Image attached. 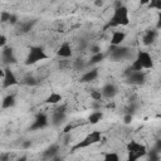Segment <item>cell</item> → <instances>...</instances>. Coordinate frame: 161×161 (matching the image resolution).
<instances>
[{
    "instance_id": "cell-1",
    "label": "cell",
    "mask_w": 161,
    "mask_h": 161,
    "mask_svg": "<svg viewBox=\"0 0 161 161\" xmlns=\"http://www.w3.org/2000/svg\"><path fill=\"white\" fill-rule=\"evenodd\" d=\"M130 11L127 9V6L121 5L114 8L111 18L108 19L107 24L103 26V30L107 29H112V28H117V26H126L130 24Z\"/></svg>"
},
{
    "instance_id": "cell-2",
    "label": "cell",
    "mask_w": 161,
    "mask_h": 161,
    "mask_svg": "<svg viewBox=\"0 0 161 161\" xmlns=\"http://www.w3.org/2000/svg\"><path fill=\"white\" fill-rule=\"evenodd\" d=\"M132 70H143V69H151L153 68V59L151 54L146 50H140L136 54L135 60L132 62L131 67Z\"/></svg>"
},
{
    "instance_id": "cell-3",
    "label": "cell",
    "mask_w": 161,
    "mask_h": 161,
    "mask_svg": "<svg viewBox=\"0 0 161 161\" xmlns=\"http://www.w3.org/2000/svg\"><path fill=\"white\" fill-rule=\"evenodd\" d=\"M102 140V132L101 131H92L89 132L87 136H84L79 142H77L74 146H72V151H78L80 148H86L89 146H93L98 142H101Z\"/></svg>"
},
{
    "instance_id": "cell-4",
    "label": "cell",
    "mask_w": 161,
    "mask_h": 161,
    "mask_svg": "<svg viewBox=\"0 0 161 161\" xmlns=\"http://www.w3.org/2000/svg\"><path fill=\"white\" fill-rule=\"evenodd\" d=\"M48 57L49 55L47 54V52L43 47L34 45V47H30V49L28 52V55L25 58V64L26 65H33V64H36L40 60L48 59Z\"/></svg>"
},
{
    "instance_id": "cell-5",
    "label": "cell",
    "mask_w": 161,
    "mask_h": 161,
    "mask_svg": "<svg viewBox=\"0 0 161 161\" xmlns=\"http://www.w3.org/2000/svg\"><path fill=\"white\" fill-rule=\"evenodd\" d=\"M126 150L128 153V160H131V161H136L140 157H143L145 155H147L146 146L137 141H130L126 145Z\"/></svg>"
},
{
    "instance_id": "cell-6",
    "label": "cell",
    "mask_w": 161,
    "mask_h": 161,
    "mask_svg": "<svg viewBox=\"0 0 161 161\" xmlns=\"http://www.w3.org/2000/svg\"><path fill=\"white\" fill-rule=\"evenodd\" d=\"M131 54V50L128 47H123V45H112L109 49V58L114 62L118 60H123L127 59Z\"/></svg>"
},
{
    "instance_id": "cell-7",
    "label": "cell",
    "mask_w": 161,
    "mask_h": 161,
    "mask_svg": "<svg viewBox=\"0 0 161 161\" xmlns=\"http://www.w3.org/2000/svg\"><path fill=\"white\" fill-rule=\"evenodd\" d=\"M125 74L127 78V83L133 86H141L146 80V74L143 73V70H132L131 68H128Z\"/></svg>"
},
{
    "instance_id": "cell-8",
    "label": "cell",
    "mask_w": 161,
    "mask_h": 161,
    "mask_svg": "<svg viewBox=\"0 0 161 161\" xmlns=\"http://www.w3.org/2000/svg\"><path fill=\"white\" fill-rule=\"evenodd\" d=\"M18 83H19V80H18L16 75L14 74L13 69H11L9 65H6V67L4 68L3 87H4V88H9V87H13V86H15V84H18Z\"/></svg>"
},
{
    "instance_id": "cell-9",
    "label": "cell",
    "mask_w": 161,
    "mask_h": 161,
    "mask_svg": "<svg viewBox=\"0 0 161 161\" xmlns=\"http://www.w3.org/2000/svg\"><path fill=\"white\" fill-rule=\"evenodd\" d=\"M48 123H49L48 116L45 113H39V114H36V117L33 121V123L29 127V130L30 131H39V130H43L44 127H47Z\"/></svg>"
},
{
    "instance_id": "cell-10",
    "label": "cell",
    "mask_w": 161,
    "mask_h": 161,
    "mask_svg": "<svg viewBox=\"0 0 161 161\" xmlns=\"http://www.w3.org/2000/svg\"><path fill=\"white\" fill-rule=\"evenodd\" d=\"M57 55L59 58H63V59H68L73 55V50H72V45L68 43V42H64L60 44V47L58 48L57 50Z\"/></svg>"
},
{
    "instance_id": "cell-11",
    "label": "cell",
    "mask_w": 161,
    "mask_h": 161,
    "mask_svg": "<svg viewBox=\"0 0 161 161\" xmlns=\"http://www.w3.org/2000/svg\"><path fill=\"white\" fill-rule=\"evenodd\" d=\"M1 57H3V60L6 65L9 64H13L16 62V58L14 55V50L11 47H4L3 48V53H1Z\"/></svg>"
},
{
    "instance_id": "cell-12",
    "label": "cell",
    "mask_w": 161,
    "mask_h": 161,
    "mask_svg": "<svg viewBox=\"0 0 161 161\" xmlns=\"http://www.w3.org/2000/svg\"><path fill=\"white\" fill-rule=\"evenodd\" d=\"M158 35V30L155 28V29H150V30H146V33L143 34L142 36V43L145 45H151L155 43L156 38Z\"/></svg>"
},
{
    "instance_id": "cell-13",
    "label": "cell",
    "mask_w": 161,
    "mask_h": 161,
    "mask_svg": "<svg viewBox=\"0 0 161 161\" xmlns=\"http://www.w3.org/2000/svg\"><path fill=\"white\" fill-rule=\"evenodd\" d=\"M101 93H102V97L104 98H113L117 94V87L113 83H107L102 87Z\"/></svg>"
},
{
    "instance_id": "cell-14",
    "label": "cell",
    "mask_w": 161,
    "mask_h": 161,
    "mask_svg": "<svg viewBox=\"0 0 161 161\" xmlns=\"http://www.w3.org/2000/svg\"><path fill=\"white\" fill-rule=\"evenodd\" d=\"M97 77H98V69H97V68H92V69L84 72L79 80H80L82 83H89V82L94 80Z\"/></svg>"
},
{
    "instance_id": "cell-15",
    "label": "cell",
    "mask_w": 161,
    "mask_h": 161,
    "mask_svg": "<svg viewBox=\"0 0 161 161\" xmlns=\"http://www.w3.org/2000/svg\"><path fill=\"white\" fill-rule=\"evenodd\" d=\"M126 39V34L121 30H114L111 36V45H121Z\"/></svg>"
},
{
    "instance_id": "cell-16",
    "label": "cell",
    "mask_w": 161,
    "mask_h": 161,
    "mask_svg": "<svg viewBox=\"0 0 161 161\" xmlns=\"http://www.w3.org/2000/svg\"><path fill=\"white\" fill-rule=\"evenodd\" d=\"M58 152H59V146H58V145H50V146L43 152V157H44V158H48V160H55Z\"/></svg>"
},
{
    "instance_id": "cell-17",
    "label": "cell",
    "mask_w": 161,
    "mask_h": 161,
    "mask_svg": "<svg viewBox=\"0 0 161 161\" xmlns=\"http://www.w3.org/2000/svg\"><path fill=\"white\" fill-rule=\"evenodd\" d=\"M16 103V99H15V96L14 94H8L3 98L1 101V108L4 109H9V108H13Z\"/></svg>"
},
{
    "instance_id": "cell-18",
    "label": "cell",
    "mask_w": 161,
    "mask_h": 161,
    "mask_svg": "<svg viewBox=\"0 0 161 161\" xmlns=\"http://www.w3.org/2000/svg\"><path fill=\"white\" fill-rule=\"evenodd\" d=\"M64 119H65V113L54 109V112H53V114H52V121H50L52 125H53V126H59L60 123L64 122Z\"/></svg>"
},
{
    "instance_id": "cell-19",
    "label": "cell",
    "mask_w": 161,
    "mask_h": 161,
    "mask_svg": "<svg viewBox=\"0 0 161 161\" xmlns=\"http://www.w3.org/2000/svg\"><path fill=\"white\" fill-rule=\"evenodd\" d=\"M62 99H63V97H62L60 93H58V92H52V93L45 98V103H48V104H58V103L62 102Z\"/></svg>"
},
{
    "instance_id": "cell-20",
    "label": "cell",
    "mask_w": 161,
    "mask_h": 161,
    "mask_svg": "<svg viewBox=\"0 0 161 161\" xmlns=\"http://www.w3.org/2000/svg\"><path fill=\"white\" fill-rule=\"evenodd\" d=\"M102 118H103V113L101 111H94L88 116V122L91 125H97L98 122L102 121Z\"/></svg>"
},
{
    "instance_id": "cell-21",
    "label": "cell",
    "mask_w": 161,
    "mask_h": 161,
    "mask_svg": "<svg viewBox=\"0 0 161 161\" xmlns=\"http://www.w3.org/2000/svg\"><path fill=\"white\" fill-rule=\"evenodd\" d=\"M106 58V54L103 52H99V53H96V54H92L89 62L87 63V65H94V64H98L101 63L103 59Z\"/></svg>"
},
{
    "instance_id": "cell-22",
    "label": "cell",
    "mask_w": 161,
    "mask_h": 161,
    "mask_svg": "<svg viewBox=\"0 0 161 161\" xmlns=\"http://www.w3.org/2000/svg\"><path fill=\"white\" fill-rule=\"evenodd\" d=\"M36 23V20H31V21H25V23H20V25H19V31L20 33H23V34H25V33H29L31 29H33V26H34V24Z\"/></svg>"
},
{
    "instance_id": "cell-23",
    "label": "cell",
    "mask_w": 161,
    "mask_h": 161,
    "mask_svg": "<svg viewBox=\"0 0 161 161\" xmlns=\"http://www.w3.org/2000/svg\"><path fill=\"white\" fill-rule=\"evenodd\" d=\"M103 158L106 161H118L119 160V156H118V153L109 151V152H104L103 153Z\"/></svg>"
},
{
    "instance_id": "cell-24",
    "label": "cell",
    "mask_w": 161,
    "mask_h": 161,
    "mask_svg": "<svg viewBox=\"0 0 161 161\" xmlns=\"http://www.w3.org/2000/svg\"><path fill=\"white\" fill-rule=\"evenodd\" d=\"M86 67H87V63L84 62V59L78 58V59L74 62V68H75L77 70H83Z\"/></svg>"
},
{
    "instance_id": "cell-25",
    "label": "cell",
    "mask_w": 161,
    "mask_h": 161,
    "mask_svg": "<svg viewBox=\"0 0 161 161\" xmlns=\"http://www.w3.org/2000/svg\"><path fill=\"white\" fill-rule=\"evenodd\" d=\"M148 9H156V10H161V0H150V3L147 4Z\"/></svg>"
},
{
    "instance_id": "cell-26",
    "label": "cell",
    "mask_w": 161,
    "mask_h": 161,
    "mask_svg": "<svg viewBox=\"0 0 161 161\" xmlns=\"http://www.w3.org/2000/svg\"><path fill=\"white\" fill-rule=\"evenodd\" d=\"M10 14H11V13H8V11H1V14H0V23H9Z\"/></svg>"
},
{
    "instance_id": "cell-27",
    "label": "cell",
    "mask_w": 161,
    "mask_h": 161,
    "mask_svg": "<svg viewBox=\"0 0 161 161\" xmlns=\"http://www.w3.org/2000/svg\"><path fill=\"white\" fill-rule=\"evenodd\" d=\"M24 84H26V86H35L36 83H38V80L34 78V77H26L25 79H24V82H23Z\"/></svg>"
},
{
    "instance_id": "cell-28",
    "label": "cell",
    "mask_w": 161,
    "mask_h": 161,
    "mask_svg": "<svg viewBox=\"0 0 161 161\" xmlns=\"http://www.w3.org/2000/svg\"><path fill=\"white\" fill-rule=\"evenodd\" d=\"M91 97H92L93 101H101L102 99V93H101V91H92Z\"/></svg>"
},
{
    "instance_id": "cell-29",
    "label": "cell",
    "mask_w": 161,
    "mask_h": 161,
    "mask_svg": "<svg viewBox=\"0 0 161 161\" xmlns=\"http://www.w3.org/2000/svg\"><path fill=\"white\" fill-rule=\"evenodd\" d=\"M19 23V20H18V16L15 15V14H10V19H9V24H11V25H16Z\"/></svg>"
},
{
    "instance_id": "cell-30",
    "label": "cell",
    "mask_w": 161,
    "mask_h": 161,
    "mask_svg": "<svg viewBox=\"0 0 161 161\" xmlns=\"http://www.w3.org/2000/svg\"><path fill=\"white\" fill-rule=\"evenodd\" d=\"M132 119H133V117H132L131 113H127V114H125V117H123V122H125L126 125H130V123L132 122Z\"/></svg>"
},
{
    "instance_id": "cell-31",
    "label": "cell",
    "mask_w": 161,
    "mask_h": 161,
    "mask_svg": "<svg viewBox=\"0 0 161 161\" xmlns=\"http://www.w3.org/2000/svg\"><path fill=\"white\" fill-rule=\"evenodd\" d=\"M6 43H8L6 36H5V35H3V34H0V48L6 47Z\"/></svg>"
},
{
    "instance_id": "cell-32",
    "label": "cell",
    "mask_w": 161,
    "mask_h": 161,
    "mask_svg": "<svg viewBox=\"0 0 161 161\" xmlns=\"http://www.w3.org/2000/svg\"><path fill=\"white\" fill-rule=\"evenodd\" d=\"M89 50H91V53H92V54H96V53L102 52V50H101V48H99V45H92V47L89 48Z\"/></svg>"
},
{
    "instance_id": "cell-33",
    "label": "cell",
    "mask_w": 161,
    "mask_h": 161,
    "mask_svg": "<svg viewBox=\"0 0 161 161\" xmlns=\"http://www.w3.org/2000/svg\"><path fill=\"white\" fill-rule=\"evenodd\" d=\"M150 3V0H140V5L143 6V5H147Z\"/></svg>"
},
{
    "instance_id": "cell-34",
    "label": "cell",
    "mask_w": 161,
    "mask_h": 161,
    "mask_svg": "<svg viewBox=\"0 0 161 161\" xmlns=\"http://www.w3.org/2000/svg\"><path fill=\"white\" fill-rule=\"evenodd\" d=\"M29 146H30V141H28V142H25V143L23 145V147H24V148H26V147H29Z\"/></svg>"
},
{
    "instance_id": "cell-35",
    "label": "cell",
    "mask_w": 161,
    "mask_h": 161,
    "mask_svg": "<svg viewBox=\"0 0 161 161\" xmlns=\"http://www.w3.org/2000/svg\"><path fill=\"white\" fill-rule=\"evenodd\" d=\"M102 4H103V3H102V0H101V1H99V0H97V1H96V5H97V6H101Z\"/></svg>"
},
{
    "instance_id": "cell-36",
    "label": "cell",
    "mask_w": 161,
    "mask_h": 161,
    "mask_svg": "<svg viewBox=\"0 0 161 161\" xmlns=\"http://www.w3.org/2000/svg\"><path fill=\"white\" fill-rule=\"evenodd\" d=\"M0 158H1V160H6V158H8V155H1Z\"/></svg>"
}]
</instances>
